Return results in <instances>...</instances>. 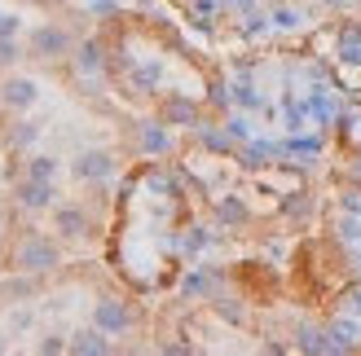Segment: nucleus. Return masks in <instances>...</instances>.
Listing matches in <instances>:
<instances>
[{"mask_svg":"<svg viewBox=\"0 0 361 356\" xmlns=\"http://www.w3.org/2000/svg\"><path fill=\"white\" fill-rule=\"evenodd\" d=\"M58 242H49L44 234H31V238H23V246H18V269L23 273H49V269H58Z\"/></svg>","mask_w":361,"mask_h":356,"instance_id":"1","label":"nucleus"},{"mask_svg":"<svg viewBox=\"0 0 361 356\" xmlns=\"http://www.w3.org/2000/svg\"><path fill=\"white\" fill-rule=\"evenodd\" d=\"M115 167H119V163H115L111 150H80L75 163H71V176H75V181H84V185H97V181H111Z\"/></svg>","mask_w":361,"mask_h":356,"instance_id":"2","label":"nucleus"},{"mask_svg":"<svg viewBox=\"0 0 361 356\" xmlns=\"http://www.w3.org/2000/svg\"><path fill=\"white\" fill-rule=\"evenodd\" d=\"M71 53V35L62 27H53V23H40L31 31V58H40V62H53V58H66Z\"/></svg>","mask_w":361,"mask_h":356,"instance_id":"3","label":"nucleus"},{"mask_svg":"<svg viewBox=\"0 0 361 356\" xmlns=\"http://www.w3.org/2000/svg\"><path fill=\"white\" fill-rule=\"evenodd\" d=\"M93 326H102L106 334H128L133 330V308L123 304V299H102V304L93 308Z\"/></svg>","mask_w":361,"mask_h":356,"instance_id":"4","label":"nucleus"},{"mask_svg":"<svg viewBox=\"0 0 361 356\" xmlns=\"http://www.w3.org/2000/svg\"><path fill=\"white\" fill-rule=\"evenodd\" d=\"M40 101V84L27 80V75H9L0 84V106H9V110H31V106Z\"/></svg>","mask_w":361,"mask_h":356,"instance_id":"5","label":"nucleus"},{"mask_svg":"<svg viewBox=\"0 0 361 356\" xmlns=\"http://www.w3.org/2000/svg\"><path fill=\"white\" fill-rule=\"evenodd\" d=\"M53 229H58L62 238H71V242H80V238H88V211L84 207H75V203H62L58 211H53Z\"/></svg>","mask_w":361,"mask_h":356,"instance_id":"6","label":"nucleus"},{"mask_svg":"<svg viewBox=\"0 0 361 356\" xmlns=\"http://www.w3.org/2000/svg\"><path fill=\"white\" fill-rule=\"evenodd\" d=\"M18 203H23L27 211H49L53 203H58V185L53 181H31L27 176V181L18 185Z\"/></svg>","mask_w":361,"mask_h":356,"instance_id":"7","label":"nucleus"},{"mask_svg":"<svg viewBox=\"0 0 361 356\" xmlns=\"http://www.w3.org/2000/svg\"><path fill=\"white\" fill-rule=\"evenodd\" d=\"M66 352H75V356H106V352H111V334H106L102 326L80 330V334H71Z\"/></svg>","mask_w":361,"mask_h":356,"instance_id":"8","label":"nucleus"},{"mask_svg":"<svg viewBox=\"0 0 361 356\" xmlns=\"http://www.w3.org/2000/svg\"><path fill=\"white\" fill-rule=\"evenodd\" d=\"M137 141H141V150H146V154H168L172 150V132H168L164 119H159V123H141Z\"/></svg>","mask_w":361,"mask_h":356,"instance_id":"9","label":"nucleus"},{"mask_svg":"<svg viewBox=\"0 0 361 356\" xmlns=\"http://www.w3.org/2000/svg\"><path fill=\"white\" fill-rule=\"evenodd\" d=\"M194 119H198V110H194L190 97H168L164 101V123H168V128H190Z\"/></svg>","mask_w":361,"mask_h":356,"instance_id":"10","label":"nucleus"},{"mask_svg":"<svg viewBox=\"0 0 361 356\" xmlns=\"http://www.w3.org/2000/svg\"><path fill=\"white\" fill-rule=\"evenodd\" d=\"M102 44L97 40H84L80 49H75V70H80V75H97V70H102Z\"/></svg>","mask_w":361,"mask_h":356,"instance_id":"11","label":"nucleus"},{"mask_svg":"<svg viewBox=\"0 0 361 356\" xmlns=\"http://www.w3.org/2000/svg\"><path fill=\"white\" fill-rule=\"evenodd\" d=\"M216 220H221V224H247V220H251V211H247L243 198H233V193H229V198L216 203Z\"/></svg>","mask_w":361,"mask_h":356,"instance_id":"12","label":"nucleus"},{"mask_svg":"<svg viewBox=\"0 0 361 356\" xmlns=\"http://www.w3.org/2000/svg\"><path fill=\"white\" fill-rule=\"evenodd\" d=\"M58 158H53V154H35L31 158V163H27V176H31V181H58Z\"/></svg>","mask_w":361,"mask_h":356,"instance_id":"13","label":"nucleus"},{"mask_svg":"<svg viewBox=\"0 0 361 356\" xmlns=\"http://www.w3.org/2000/svg\"><path fill=\"white\" fill-rule=\"evenodd\" d=\"M339 58H344V62H361V31L357 27L339 31Z\"/></svg>","mask_w":361,"mask_h":356,"instance_id":"14","label":"nucleus"},{"mask_svg":"<svg viewBox=\"0 0 361 356\" xmlns=\"http://www.w3.org/2000/svg\"><path fill=\"white\" fill-rule=\"evenodd\" d=\"M300 352H313V356H322V352H335V343H331V334L300 330Z\"/></svg>","mask_w":361,"mask_h":356,"instance_id":"15","label":"nucleus"},{"mask_svg":"<svg viewBox=\"0 0 361 356\" xmlns=\"http://www.w3.org/2000/svg\"><path fill=\"white\" fill-rule=\"evenodd\" d=\"M35 136H40L35 123H13V128H9V146L13 150H27V146H35Z\"/></svg>","mask_w":361,"mask_h":356,"instance_id":"16","label":"nucleus"},{"mask_svg":"<svg viewBox=\"0 0 361 356\" xmlns=\"http://www.w3.org/2000/svg\"><path fill=\"white\" fill-rule=\"evenodd\" d=\"M229 93H233V101H238V106H247V110H269V106L260 101V93H256L251 84H233Z\"/></svg>","mask_w":361,"mask_h":356,"instance_id":"17","label":"nucleus"},{"mask_svg":"<svg viewBox=\"0 0 361 356\" xmlns=\"http://www.w3.org/2000/svg\"><path fill=\"white\" fill-rule=\"evenodd\" d=\"M212 286H216V277L198 269V273H190V277H185V286H180V291H185V295H212Z\"/></svg>","mask_w":361,"mask_h":356,"instance_id":"18","label":"nucleus"},{"mask_svg":"<svg viewBox=\"0 0 361 356\" xmlns=\"http://www.w3.org/2000/svg\"><path fill=\"white\" fill-rule=\"evenodd\" d=\"M18 58H23V44H18V35H0V70L13 66Z\"/></svg>","mask_w":361,"mask_h":356,"instance_id":"19","label":"nucleus"},{"mask_svg":"<svg viewBox=\"0 0 361 356\" xmlns=\"http://www.w3.org/2000/svg\"><path fill=\"white\" fill-rule=\"evenodd\" d=\"M198 136H203V146L216 150V154H229V150H233V136H229V132H212V128H203Z\"/></svg>","mask_w":361,"mask_h":356,"instance_id":"20","label":"nucleus"},{"mask_svg":"<svg viewBox=\"0 0 361 356\" xmlns=\"http://www.w3.org/2000/svg\"><path fill=\"white\" fill-rule=\"evenodd\" d=\"M269 23H274L278 31H295V27L304 23V18H300L295 9H286V5H282V9H274V13H269Z\"/></svg>","mask_w":361,"mask_h":356,"instance_id":"21","label":"nucleus"},{"mask_svg":"<svg viewBox=\"0 0 361 356\" xmlns=\"http://www.w3.org/2000/svg\"><path fill=\"white\" fill-rule=\"evenodd\" d=\"M35 273H27V277H13V281H5V295L9 299H23V295H31L35 291V281H31Z\"/></svg>","mask_w":361,"mask_h":356,"instance_id":"22","label":"nucleus"},{"mask_svg":"<svg viewBox=\"0 0 361 356\" xmlns=\"http://www.w3.org/2000/svg\"><path fill=\"white\" fill-rule=\"evenodd\" d=\"M216 312H221L225 322H233V326H243V322H247V312L233 304V299H216Z\"/></svg>","mask_w":361,"mask_h":356,"instance_id":"23","label":"nucleus"},{"mask_svg":"<svg viewBox=\"0 0 361 356\" xmlns=\"http://www.w3.org/2000/svg\"><path fill=\"white\" fill-rule=\"evenodd\" d=\"M269 154H274V146H264V141H251V146H247V154H243V158H247V167H260V163H264Z\"/></svg>","mask_w":361,"mask_h":356,"instance_id":"24","label":"nucleus"},{"mask_svg":"<svg viewBox=\"0 0 361 356\" xmlns=\"http://www.w3.org/2000/svg\"><path fill=\"white\" fill-rule=\"evenodd\" d=\"M35 352H44V356H58V352H66V339H62V334H44V339L35 343Z\"/></svg>","mask_w":361,"mask_h":356,"instance_id":"25","label":"nucleus"},{"mask_svg":"<svg viewBox=\"0 0 361 356\" xmlns=\"http://www.w3.org/2000/svg\"><path fill=\"white\" fill-rule=\"evenodd\" d=\"M207 242H212V234H207V229H194V234L185 238V251H190V255H198V251H203Z\"/></svg>","mask_w":361,"mask_h":356,"instance_id":"26","label":"nucleus"},{"mask_svg":"<svg viewBox=\"0 0 361 356\" xmlns=\"http://www.w3.org/2000/svg\"><path fill=\"white\" fill-rule=\"evenodd\" d=\"M225 132H229L233 141H247V136H251V128H247V119H229V123H225Z\"/></svg>","mask_w":361,"mask_h":356,"instance_id":"27","label":"nucleus"},{"mask_svg":"<svg viewBox=\"0 0 361 356\" xmlns=\"http://www.w3.org/2000/svg\"><path fill=\"white\" fill-rule=\"evenodd\" d=\"M18 27H23L18 13H0V35H18Z\"/></svg>","mask_w":361,"mask_h":356,"instance_id":"28","label":"nucleus"},{"mask_svg":"<svg viewBox=\"0 0 361 356\" xmlns=\"http://www.w3.org/2000/svg\"><path fill=\"white\" fill-rule=\"evenodd\" d=\"M137 84H141V88H154V84H159V66H141V70H137Z\"/></svg>","mask_w":361,"mask_h":356,"instance_id":"29","label":"nucleus"},{"mask_svg":"<svg viewBox=\"0 0 361 356\" xmlns=\"http://www.w3.org/2000/svg\"><path fill=\"white\" fill-rule=\"evenodd\" d=\"M339 238H344V242H357V238H361V224H357V220L348 216L344 224H339Z\"/></svg>","mask_w":361,"mask_h":356,"instance_id":"30","label":"nucleus"},{"mask_svg":"<svg viewBox=\"0 0 361 356\" xmlns=\"http://www.w3.org/2000/svg\"><path fill=\"white\" fill-rule=\"evenodd\" d=\"M344 211H348V216H361V193H357V189L344 193Z\"/></svg>","mask_w":361,"mask_h":356,"instance_id":"31","label":"nucleus"},{"mask_svg":"<svg viewBox=\"0 0 361 356\" xmlns=\"http://www.w3.org/2000/svg\"><path fill=\"white\" fill-rule=\"evenodd\" d=\"M309 203H304V193H291V203H286V216H304Z\"/></svg>","mask_w":361,"mask_h":356,"instance_id":"32","label":"nucleus"},{"mask_svg":"<svg viewBox=\"0 0 361 356\" xmlns=\"http://www.w3.org/2000/svg\"><path fill=\"white\" fill-rule=\"evenodd\" d=\"M348 308H353V312H361V291H357V295L348 299Z\"/></svg>","mask_w":361,"mask_h":356,"instance_id":"33","label":"nucleus"},{"mask_svg":"<svg viewBox=\"0 0 361 356\" xmlns=\"http://www.w3.org/2000/svg\"><path fill=\"white\" fill-rule=\"evenodd\" d=\"M331 5H348V0H331Z\"/></svg>","mask_w":361,"mask_h":356,"instance_id":"34","label":"nucleus"},{"mask_svg":"<svg viewBox=\"0 0 361 356\" xmlns=\"http://www.w3.org/2000/svg\"><path fill=\"white\" fill-rule=\"evenodd\" d=\"M0 352H5V343H0Z\"/></svg>","mask_w":361,"mask_h":356,"instance_id":"35","label":"nucleus"}]
</instances>
